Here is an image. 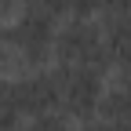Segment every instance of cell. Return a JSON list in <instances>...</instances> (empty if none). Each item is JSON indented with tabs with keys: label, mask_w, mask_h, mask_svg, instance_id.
Listing matches in <instances>:
<instances>
[{
	"label": "cell",
	"mask_w": 131,
	"mask_h": 131,
	"mask_svg": "<svg viewBox=\"0 0 131 131\" xmlns=\"http://www.w3.org/2000/svg\"><path fill=\"white\" fill-rule=\"evenodd\" d=\"M22 73H33V69H29L26 51H22L18 29H15V22H0V80H11Z\"/></svg>",
	"instance_id": "4"
},
{
	"label": "cell",
	"mask_w": 131,
	"mask_h": 131,
	"mask_svg": "<svg viewBox=\"0 0 131 131\" xmlns=\"http://www.w3.org/2000/svg\"><path fill=\"white\" fill-rule=\"evenodd\" d=\"M109 40L98 15H69L58 22L55 33V66H91V69H109Z\"/></svg>",
	"instance_id": "1"
},
{
	"label": "cell",
	"mask_w": 131,
	"mask_h": 131,
	"mask_svg": "<svg viewBox=\"0 0 131 131\" xmlns=\"http://www.w3.org/2000/svg\"><path fill=\"white\" fill-rule=\"evenodd\" d=\"M29 7V0H0V22H15Z\"/></svg>",
	"instance_id": "8"
},
{
	"label": "cell",
	"mask_w": 131,
	"mask_h": 131,
	"mask_svg": "<svg viewBox=\"0 0 131 131\" xmlns=\"http://www.w3.org/2000/svg\"><path fill=\"white\" fill-rule=\"evenodd\" d=\"M58 80V113H66L73 124L98 113V98L106 91V73L91 66H51Z\"/></svg>",
	"instance_id": "2"
},
{
	"label": "cell",
	"mask_w": 131,
	"mask_h": 131,
	"mask_svg": "<svg viewBox=\"0 0 131 131\" xmlns=\"http://www.w3.org/2000/svg\"><path fill=\"white\" fill-rule=\"evenodd\" d=\"M26 117H22V109L15 106V98L7 95V88H4V80H0V131H15Z\"/></svg>",
	"instance_id": "7"
},
{
	"label": "cell",
	"mask_w": 131,
	"mask_h": 131,
	"mask_svg": "<svg viewBox=\"0 0 131 131\" xmlns=\"http://www.w3.org/2000/svg\"><path fill=\"white\" fill-rule=\"evenodd\" d=\"M95 117H102V120L117 124V127H131V91L127 88H117V84H106Z\"/></svg>",
	"instance_id": "5"
},
{
	"label": "cell",
	"mask_w": 131,
	"mask_h": 131,
	"mask_svg": "<svg viewBox=\"0 0 131 131\" xmlns=\"http://www.w3.org/2000/svg\"><path fill=\"white\" fill-rule=\"evenodd\" d=\"M98 4H102V7H106V4H113V0H98Z\"/></svg>",
	"instance_id": "9"
},
{
	"label": "cell",
	"mask_w": 131,
	"mask_h": 131,
	"mask_svg": "<svg viewBox=\"0 0 131 131\" xmlns=\"http://www.w3.org/2000/svg\"><path fill=\"white\" fill-rule=\"evenodd\" d=\"M4 88L15 98V106L22 109L26 120L58 109V80H55V69H33V73H22V77H11V80H4Z\"/></svg>",
	"instance_id": "3"
},
{
	"label": "cell",
	"mask_w": 131,
	"mask_h": 131,
	"mask_svg": "<svg viewBox=\"0 0 131 131\" xmlns=\"http://www.w3.org/2000/svg\"><path fill=\"white\" fill-rule=\"evenodd\" d=\"M106 84H117L131 91V51H120L109 58V69H106Z\"/></svg>",
	"instance_id": "6"
}]
</instances>
